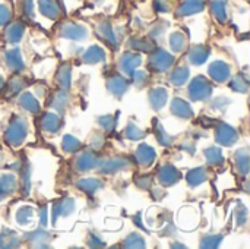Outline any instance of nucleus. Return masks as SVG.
<instances>
[{
	"instance_id": "37",
	"label": "nucleus",
	"mask_w": 250,
	"mask_h": 249,
	"mask_svg": "<svg viewBox=\"0 0 250 249\" xmlns=\"http://www.w3.org/2000/svg\"><path fill=\"white\" fill-rule=\"evenodd\" d=\"M204 156L207 158V163L209 166H220L224 163V156H223V151L221 148L218 147H208L205 151H204Z\"/></svg>"
},
{
	"instance_id": "35",
	"label": "nucleus",
	"mask_w": 250,
	"mask_h": 249,
	"mask_svg": "<svg viewBox=\"0 0 250 249\" xmlns=\"http://www.w3.org/2000/svg\"><path fill=\"white\" fill-rule=\"evenodd\" d=\"M34 208L31 205H22L16 210L15 213V220L19 226H26L32 222L34 219Z\"/></svg>"
},
{
	"instance_id": "45",
	"label": "nucleus",
	"mask_w": 250,
	"mask_h": 249,
	"mask_svg": "<svg viewBox=\"0 0 250 249\" xmlns=\"http://www.w3.org/2000/svg\"><path fill=\"white\" fill-rule=\"evenodd\" d=\"M97 122H98V125H100L105 132H113V131H114V128H116V123H117L116 117H114V116H111V114L100 116V117L97 119Z\"/></svg>"
},
{
	"instance_id": "44",
	"label": "nucleus",
	"mask_w": 250,
	"mask_h": 249,
	"mask_svg": "<svg viewBox=\"0 0 250 249\" xmlns=\"http://www.w3.org/2000/svg\"><path fill=\"white\" fill-rule=\"evenodd\" d=\"M223 242V235H207L201 241V248L214 249L218 248Z\"/></svg>"
},
{
	"instance_id": "9",
	"label": "nucleus",
	"mask_w": 250,
	"mask_h": 249,
	"mask_svg": "<svg viewBox=\"0 0 250 249\" xmlns=\"http://www.w3.org/2000/svg\"><path fill=\"white\" fill-rule=\"evenodd\" d=\"M158 183L163 186H173L182 179V173L173 164H164L158 170Z\"/></svg>"
},
{
	"instance_id": "33",
	"label": "nucleus",
	"mask_w": 250,
	"mask_h": 249,
	"mask_svg": "<svg viewBox=\"0 0 250 249\" xmlns=\"http://www.w3.org/2000/svg\"><path fill=\"white\" fill-rule=\"evenodd\" d=\"M57 82H59L62 90L67 91L70 88V85H72V68H70V65L64 63L60 66V69L57 72Z\"/></svg>"
},
{
	"instance_id": "39",
	"label": "nucleus",
	"mask_w": 250,
	"mask_h": 249,
	"mask_svg": "<svg viewBox=\"0 0 250 249\" xmlns=\"http://www.w3.org/2000/svg\"><path fill=\"white\" fill-rule=\"evenodd\" d=\"M81 147H82L81 141H79L76 136H73V135H69V134H67V135H64L63 139H62V148H63L66 153H69V154H73V153L79 151Z\"/></svg>"
},
{
	"instance_id": "52",
	"label": "nucleus",
	"mask_w": 250,
	"mask_h": 249,
	"mask_svg": "<svg viewBox=\"0 0 250 249\" xmlns=\"http://www.w3.org/2000/svg\"><path fill=\"white\" fill-rule=\"evenodd\" d=\"M12 18V10L6 4H0V26H4L6 23L10 22Z\"/></svg>"
},
{
	"instance_id": "47",
	"label": "nucleus",
	"mask_w": 250,
	"mask_h": 249,
	"mask_svg": "<svg viewBox=\"0 0 250 249\" xmlns=\"http://www.w3.org/2000/svg\"><path fill=\"white\" fill-rule=\"evenodd\" d=\"M132 81H133V85L136 88L144 87L146 84V81H148V72H145V70H135L132 73Z\"/></svg>"
},
{
	"instance_id": "41",
	"label": "nucleus",
	"mask_w": 250,
	"mask_h": 249,
	"mask_svg": "<svg viewBox=\"0 0 250 249\" xmlns=\"http://www.w3.org/2000/svg\"><path fill=\"white\" fill-rule=\"evenodd\" d=\"M145 247H146L145 239H144L139 233H136V232H133V233L127 235V236H126V239L123 241V248L142 249V248H145Z\"/></svg>"
},
{
	"instance_id": "42",
	"label": "nucleus",
	"mask_w": 250,
	"mask_h": 249,
	"mask_svg": "<svg viewBox=\"0 0 250 249\" xmlns=\"http://www.w3.org/2000/svg\"><path fill=\"white\" fill-rule=\"evenodd\" d=\"M230 88L236 92H242L246 94L249 90V79L245 75H237L230 81Z\"/></svg>"
},
{
	"instance_id": "30",
	"label": "nucleus",
	"mask_w": 250,
	"mask_h": 249,
	"mask_svg": "<svg viewBox=\"0 0 250 249\" xmlns=\"http://www.w3.org/2000/svg\"><path fill=\"white\" fill-rule=\"evenodd\" d=\"M69 104V94L66 90H60L53 94V98L50 101V107L54 109L57 113H63Z\"/></svg>"
},
{
	"instance_id": "18",
	"label": "nucleus",
	"mask_w": 250,
	"mask_h": 249,
	"mask_svg": "<svg viewBox=\"0 0 250 249\" xmlns=\"http://www.w3.org/2000/svg\"><path fill=\"white\" fill-rule=\"evenodd\" d=\"M38 9H40L41 15H44L45 18L53 19V21L59 19L62 15L60 4L56 0H38Z\"/></svg>"
},
{
	"instance_id": "59",
	"label": "nucleus",
	"mask_w": 250,
	"mask_h": 249,
	"mask_svg": "<svg viewBox=\"0 0 250 249\" xmlns=\"http://www.w3.org/2000/svg\"><path fill=\"white\" fill-rule=\"evenodd\" d=\"M171 248H186L183 244H171Z\"/></svg>"
},
{
	"instance_id": "6",
	"label": "nucleus",
	"mask_w": 250,
	"mask_h": 249,
	"mask_svg": "<svg viewBox=\"0 0 250 249\" xmlns=\"http://www.w3.org/2000/svg\"><path fill=\"white\" fill-rule=\"evenodd\" d=\"M215 141L223 147H233L239 141V134L231 125L220 123L215 128Z\"/></svg>"
},
{
	"instance_id": "38",
	"label": "nucleus",
	"mask_w": 250,
	"mask_h": 249,
	"mask_svg": "<svg viewBox=\"0 0 250 249\" xmlns=\"http://www.w3.org/2000/svg\"><path fill=\"white\" fill-rule=\"evenodd\" d=\"M170 48L174 53H182L186 48V37L183 32L176 31L170 35Z\"/></svg>"
},
{
	"instance_id": "49",
	"label": "nucleus",
	"mask_w": 250,
	"mask_h": 249,
	"mask_svg": "<svg viewBox=\"0 0 250 249\" xmlns=\"http://www.w3.org/2000/svg\"><path fill=\"white\" fill-rule=\"evenodd\" d=\"M168 26H170V23H168V22L161 21V22H158V23L151 29L149 35H151L152 38H160L161 35H164V32L167 31V28H168Z\"/></svg>"
},
{
	"instance_id": "19",
	"label": "nucleus",
	"mask_w": 250,
	"mask_h": 249,
	"mask_svg": "<svg viewBox=\"0 0 250 249\" xmlns=\"http://www.w3.org/2000/svg\"><path fill=\"white\" fill-rule=\"evenodd\" d=\"M107 90H108L114 97L120 98V97L125 95L126 91L129 90V82H127L126 78L116 75V76H111V78L107 81Z\"/></svg>"
},
{
	"instance_id": "17",
	"label": "nucleus",
	"mask_w": 250,
	"mask_h": 249,
	"mask_svg": "<svg viewBox=\"0 0 250 249\" xmlns=\"http://www.w3.org/2000/svg\"><path fill=\"white\" fill-rule=\"evenodd\" d=\"M40 125H41V129L44 132H48V134H57L62 128V119H60V114L57 113H44L41 116V120H40Z\"/></svg>"
},
{
	"instance_id": "11",
	"label": "nucleus",
	"mask_w": 250,
	"mask_h": 249,
	"mask_svg": "<svg viewBox=\"0 0 250 249\" xmlns=\"http://www.w3.org/2000/svg\"><path fill=\"white\" fill-rule=\"evenodd\" d=\"M142 63V56L139 53H125L120 60H119V68L123 70V73L132 76V73L141 66Z\"/></svg>"
},
{
	"instance_id": "3",
	"label": "nucleus",
	"mask_w": 250,
	"mask_h": 249,
	"mask_svg": "<svg viewBox=\"0 0 250 249\" xmlns=\"http://www.w3.org/2000/svg\"><path fill=\"white\" fill-rule=\"evenodd\" d=\"M176 62V57L173 54H170L168 51L163 50V48H154L152 54L148 59V65L152 70L155 72H166Z\"/></svg>"
},
{
	"instance_id": "10",
	"label": "nucleus",
	"mask_w": 250,
	"mask_h": 249,
	"mask_svg": "<svg viewBox=\"0 0 250 249\" xmlns=\"http://www.w3.org/2000/svg\"><path fill=\"white\" fill-rule=\"evenodd\" d=\"M155 158H157V151L151 145H148V144H141L136 148V151H135V160L142 167L152 166Z\"/></svg>"
},
{
	"instance_id": "36",
	"label": "nucleus",
	"mask_w": 250,
	"mask_h": 249,
	"mask_svg": "<svg viewBox=\"0 0 250 249\" xmlns=\"http://www.w3.org/2000/svg\"><path fill=\"white\" fill-rule=\"evenodd\" d=\"M211 12L220 23L227 22V3H226V0H212L211 1Z\"/></svg>"
},
{
	"instance_id": "16",
	"label": "nucleus",
	"mask_w": 250,
	"mask_h": 249,
	"mask_svg": "<svg viewBox=\"0 0 250 249\" xmlns=\"http://www.w3.org/2000/svg\"><path fill=\"white\" fill-rule=\"evenodd\" d=\"M170 110H171V113H173L174 116H177V117H180V119H183V120H189V119L193 117V109H192V106H190L186 100L179 98V97H176V98L171 101Z\"/></svg>"
},
{
	"instance_id": "20",
	"label": "nucleus",
	"mask_w": 250,
	"mask_h": 249,
	"mask_svg": "<svg viewBox=\"0 0 250 249\" xmlns=\"http://www.w3.org/2000/svg\"><path fill=\"white\" fill-rule=\"evenodd\" d=\"M209 54H211V51H209V48H208L207 45L198 44V45L190 47L189 54H188V59H189V62H190L192 65L201 66V65H204V63L208 60Z\"/></svg>"
},
{
	"instance_id": "22",
	"label": "nucleus",
	"mask_w": 250,
	"mask_h": 249,
	"mask_svg": "<svg viewBox=\"0 0 250 249\" xmlns=\"http://www.w3.org/2000/svg\"><path fill=\"white\" fill-rule=\"evenodd\" d=\"M83 63L86 65H98V63H103L105 60V51L103 47L100 45H91L85 53H83V57H82Z\"/></svg>"
},
{
	"instance_id": "8",
	"label": "nucleus",
	"mask_w": 250,
	"mask_h": 249,
	"mask_svg": "<svg viewBox=\"0 0 250 249\" xmlns=\"http://www.w3.org/2000/svg\"><path fill=\"white\" fill-rule=\"evenodd\" d=\"M208 73L212 78V81L223 84L227 82L231 78V68L229 63L223 62V60H215L209 65L208 68Z\"/></svg>"
},
{
	"instance_id": "24",
	"label": "nucleus",
	"mask_w": 250,
	"mask_h": 249,
	"mask_svg": "<svg viewBox=\"0 0 250 249\" xmlns=\"http://www.w3.org/2000/svg\"><path fill=\"white\" fill-rule=\"evenodd\" d=\"M186 181H188L190 188H196V186H199V185H202L204 182L208 181V172H207V169L204 166L195 167V169L188 172Z\"/></svg>"
},
{
	"instance_id": "51",
	"label": "nucleus",
	"mask_w": 250,
	"mask_h": 249,
	"mask_svg": "<svg viewBox=\"0 0 250 249\" xmlns=\"http://www.w3.org/2000/svg\"><path fill=\"white\" fill-rule=\"evenodd\" d=\"M236 220H237V225L239 226H245L246 222H248V208L243 205V204H239L237 208H236Z\"/></svg>"
},
{
	"instance_id": "29",
	"label": "nucleus",
	"mask_w": 250,
	"mask_h": 249,
	"mask_svg": "<svg viewBox=\"0 0 250 249\" xmlns=\"http://www.w3.org/2000/svg\"><path fill=\"white\" fill-rule=\"evenodd\" d=\"M76 186L82 192H85L88 195H94L103 188V182L100 179H95V178H83V179L76 182Z\"/></svg>"
},
{
	"instance_id": "28",
	"label": "nucleus",
	"mask_w": 250,
	"mask_h": 249,
	"mask_svg": "<svg viewBox=\"0 0 250 249\" xmlns=\"http://www.w3.org/2000/svg\"><path fill=\"white\" fill-rule=\"evenodd\" d=\"M18 189V181L15 178V175L12 173H6L0 176V194L4 197L13 195Z\"/></svg>"
},
{
	"instance_id": "5",
	"label": "nucleus",
	"mask_w": 250,
	"mask_h": 249,
	"mask_svg": "<svg viewBox=\"0 0 250 249\" xmlns=\"http://www.w3.org/2000/svg\"><path fill=\"white\" fill-rule=\"evenodd\" d=\"M88 35H89L88 28L82 23L66 22L60 26V37L72 41H83L85 38H88Z\"/></svg>"
},
{
	"instance_id": "4",
	"label": "nucleus",
	"mask_w": 250,
	"mask_h": 249,
	"mask_svg": "<svg viewBox=\"0 0 250 249\" xmlns=\"http://www.w3.org/2000/svg\"><path fill=\"white\" fill-rule=\"evenodd\" d=\"M129 166H130V163L125 157H110V158L98 160L97 169H98V172H101L104 175H113V173L129 169Z\"/></svg>"
},
{
	"instance_id": "21",
	"label": "nucleus",
	"mask_w": 250,
	"mask_h": 249,
	"mask_svg": "<svg viewBox=\"0 0 250 249\" xmlns=\"http://www.w3.org/2000/svg\"><path fill=\"white\" fill-rule=\"evenodd\" d=\"M4 60H6V65L10 70L13 72H21L23 70L25 65H23V59H22V54H21V50L18 47L6 51L4 54Z\"/></svg>"
},
{
	"instance_id": "15",
	"label": "nucleus",
	"mask_w": 250,
	"mask_h": 249,
	"mask_svg": "<svg viewBox=\"0 0 250 249\" xmlns=\"http://www.w3.org/2000/svg\"><path fill=\"white\" fill-rule=\"evenodd\" d=\"M25 241L29 244L31 248H50V233L44 229L32 230L25 235Z\"/></svg>"
},
{
	"instance_id": "2",
	"label": "nucleus",
	"mask_w": 250,
	"mask_h": 249,
	"mask_svg": "<svg viewBox=\"0 0 250 249\" xmlns=\"http://www.w3.org/2000/svg\"><path fill=\"white\" fill-rule=\"evenodd\" d=\"M212 94V85L211 82L199 75L196 78H193L189 84V97L192 98V101H207Z\"/></svg>"
},
{
	"instance_id": "7",
	"label": "nucleus",
	"mask_w": 250,
	"mask_h": 249,
	"mask_svg": "<svg viewBox=\"0 0 250 249\" xmlns=\"http://www.w3.org/2000/svg\"><path fill=\"white\" fill-rule=\"evenodd\" d=\"M98 164V157L92 150H83L79 153V156L75 160V169L79 173H86L94 169H97Z\"/></svg>"
},
{
	"instance_id": "48",
	"label": "nucleus",
	"mask_w": 250,
	"mask_h": 249,
	"mask_svg": "<svg viewBox=\"0 0 250 249\" xmlns=\"http://www.w3.org/2000/svg\"><path fill=\"white\" fill-rule=\"evenodd\" d=\"M31 189V172L29 167H23L22 169V191L23 195H28Z\"/></svg>"
},
{
	"instance_id": "56",
	"label": "nucleus",
	"mask_w": 250,
	"mask_h": 249,
	"mask_svg": "<svg viewBox=\"0 0 250 249\" xmlns=\"http://www.w3.org/2000/svg\"><path fill=\"white\" fill-rule=\"evenodd\" d=\"M155 9L158 12H170V4L166 0H155Z\"/></svg>"
},
{
	"instance_id": "12",
	"label": "nucleus",
	"mask_w": 250,
	"mask_h": 249,
	"mask_svg": "<svg viewBox=\"0 0 250 249\" xmlns=\"http://www.w3.org/2000/svg\"><path fill=\"white\" fill-rule=\"evenodd\" d=\"M75 207H76V204H75V200L73 198H63V200L57 201L53 205V208H51V211H53V216H51L53 223H56V220L60 219V217H69V216H72L73 211H75Z\"/></svg>"
},
{
	"instance_id": "13",
	"label": "nucleus",
	"mask_w": 250,
	"mask_h": 249,
	"mask_svg": "<svg viewBox=\"0 0 250 249\" xmlns=\"http://www.w3.org/2000/svg\"><path fill=\"white\" fill-rule=\"evenodd\" d=\"M97 35L100 37L101 41L108 44L111 48H117V37L116 32L113 31V26L108 21H103L97 25Z\"/></svg>"
},
{
	"instance_id": "14",
	"label": "nucleus",
	"mask_w": 250,
	"mask_h": 249,
	"mask_svg": "<svg viewBox=\"0 0 250 249\" xmlns=\"http://www.w3.org/2000/svg\"><path fill=\"white\" fill-rule=\"evenodd\" d=\"M148 100H149L151 107L155 112H158V110L164 109L166 104L168 103V91L164 87H155L149 91Z\"/></svg>"
},
{
	"instance_id": "61",
	"label": "nucleus",
	"mask_w": 250,
	"mask_h": 249,
	"mask_svg": "<svg viewBox=\"0 0 250 249\" xmlns=\"http://www.w3.org/2000/svg\"><path fill=\"white\" fill-rule=\"evenodd\" d=\"M3 200H4V195H1V194H0V201H3Z\"/></svg>"
},
{
	"instance_id": "40",
	"label": "nucleus",
	"mask_w": 250,
	"mask_h": 249,
	"mask_svg": "<svg viewBox=\"0 0 250 249\" xmlns=\"http://www.w3.org/2000/svg\"><path fill=\"white\" fill-rule=\"evenodd\" d=\"M145 135H146V132H145L142 128H139L135 122H129L127 126L125 128V136H126L127 139L139 141V139L145 138Z\"/></svg>"
},
{
	"instance_id": "31",
	"label": "nucleus",
	"mask_w": 250,
	"mask_h": 249,
	"mask_svg": "<svg viewBox=\"0 0 250 249\" xmlns=\"http://www.w3.org/2000/svg\"><path fill=\"white\" fill-rule=\"evenodd\" d=\"M249 150L248 148H240L234 154L236 167L242 176H246L249 173Z\"/></svg>"
},
{
	"instance_id": "1",
	"label": "nucleus",
	"mask_w": 250,
	"mask_h": 249,
	"mask_svg": "<svg viewBox=\"0 0 250 249\" xmlns=\"http://www.w3.org/2000/svg\"><path fill=\"white\" fill-rule=\"evenodd\" d=\"M28 131H29L28 122L21 116H15L9 122V126L4 132V139L9 145H12L15 148L21 147L23 144V141L26 139Z\"/></svg>"
},
{
	"instance_id": "55",
	"label": "nucleus",
	"mask_w": 250,
	"mask_h": 249,
	"mask_svg": "<svg viewBox=\"0 0 250 249\" xmlns=\"http://www.w3.org/2000/svg\"><path fill=\"white\" fill-rule=\"evenodd\" d=\"M38 217H40L41 226H42V227L47 226V223H48V208H47V207H41L40 211H38Z\"/></svg>"
},
{
	"instance_id": "57",
	"label": "nucleus",
	"mask_w": 250,
	"mask_h": 249,
	"mask_svg": "<svg viewBox=\"0 0 250 249\" xmlns=\"http://www.w3.org/2000/svg\"><path fill=\"white\" fill-rule=\"evenodd\" d=\"M22 9H23L25 15L32 18V15H34V12H32V0H23L22 1Z\"/></svg>"
},
{
	"instance_id": "60",
	"label": "nucleus",
	"mask_w": 250,
	"mask_h": 249,
	"mask_svg": "<svg viewBox=\"0 0 250 249\" xmlns=\"http://www.w3.org/2000/svg\"><path fill=\"white\" fill-rule=\"evenodd\" d=\"M3 82H4V81H3V78H1V76H0V88H1V87H3Z\"/></svg>"
},
{
	"instance_id": "32",
	"label": "nucleus",
	"mask_w": 250,
	"mask_h": 249,
	"mask_svg": "<svg viewBox=\"0 0 250 249\" xmlns=\"http://www.w3.org/2000/svg\"><path fill=\"white\" fill-rule=\"evenodd\" d=\"M190 78V70L188 66H179L170 73V82L176 87H183Z\"/></svg>"
},
{
	"instance_id": "43",
	"label": "nucleus",
	"mask_w": 250,
	"mask_h": 249,
	"mask_svg": "<svg viewBox=\"0 0 250 249\" xmlns=\"http://www.w3.org/2000/svg\"><path fill=\"white\" fill-rule=\"evenodd\" d=\"M130 47L135 48L139 53H149V51H152L155 48V45L151 41L145 40V38H132L130 40Z\"/></svg>"
},
{
	"instance_id": "34",
	"label": "nucleus",
	"mask_w": 250,
	"mask_h": 249,
	"mask_svg": "<svg viewBox=\"0 0 250 249\" xmlns=\"http://www.w3.org/2000/svg\"><path fill=\"white\" fill-rule=\"evenodd\" d=\"M154 131H155L157 141H158L163 147H171V145H173L174 136L168 135V132L164 129V126L161 125L160 120H154Z\"/></svg>"
},
{
	"instance_id": "23",
	"label": "nucleus",
	"mask_w": 250,
	"mask_h": 249,
	"mask_svg": "<svg viewBox=\"0 0 250 249\" xmlns=\"http://www.w3.org/2000/svg\"><path fill=\"white\" fill-rule=\"evenodd\" d=\"M19 106L25 112H28L31 114H38L40 110H41V104H40L38 98H35L31 92L21 94V97H19Z\"/></svg>"
},
{
	"instance_id": "26",
	"label": "nucleus",
	"mask_w": 250,
	"mask_h": 249,
	"mask_svg": "<svg viewBox=\"0 0 250 249\" xmlns=\"http://www.w3.org/2000/svg\"><path fill=\"white\" fill-rule=\"evenodd\" d=\"M19 235L12 229H3L0 232V248H19L21 247Z\"/></svg>"
},
{
	"instance_id": "46",
	"label": "nucleus",
	"mask_w": 250,
	"mask_h": 249,
	"mask_svg": "<svg viewBox=\"0 0 250 249\" xmlns=\"http://www.w3.org/2000/svg\"><path fill=\"white\" fill-rule=\"evenodd\" d=\"M86 245L89 248H104L105 247L103 238L98 233H95V232H89V235L86 238Z\"/></svg>"
},
{
	"instance_id": "54",
	"label": "nucleus",
	"mask_w": 250,
	"mask_h": 249,
	"mask_svg": "<svg viewBox=\"0 0 250 249\" xmlns=\"http://www.w3.org/2000/svg\"><path fill=\"white\" fill-rule=\"evenodd\" d=\"M103 145H104V138H103L101 135L94 134V135L91 136V147H92L94 150H100Z\"/></svg>"
},
{
	"instance_id": "27",
	"label": "nucleus",
	"mask_w": 250,
	"mask_h": 249,
	"mask_svg": "<svg viewBox=\"0 0 250 249\" xmlns=\"http://www.w3.org/2000/svg\"><path fill=\"white\" fill-rule=\"evenodd\" d=\"M205 7V1L204 0H185L182 3V6L177 10L179 16H188V15H195L202 12Z\"/></svg>"
},
{
	"instance_id": "58",
	"label": "nucleus",
	"mask_w": 250,
	"mask_h": 249,
	"mask_svg": "<svg viewBox=\"0 0 250 249\" xmlns=\"http://www.w3.org/2000/svg\"><path fill=\"white\" fill-rule=\"evenodd\" d=\"M182 150H186L188 153H190V154H195V145L193 144H183L182 145Z\"/></svg>"
},
{
	"instance_id": "25",
	"label": "nucleus",
	"mask_w": 250,
	"mask_h": 249,
	"mask_svg": "<svg viewBox=\"0 0 250 249\" xmlns=\"http://www.w3.org/2000/svg\"><path fill=\"white\" fill-rule=\"evenodd\" d=\"M23 32H25V25H23L21 21H16V22L10 23V25L6 28L4 37H6L7 43H10V44H18V43L22 40Z\"/></svg>"
},
{
	"instance_id": "50",
	"label": "nucleus",
	"mask_w": 250,
	"mask_h": 249,
	"mask_svg": "<svg viewBox=\"0 0 250 249\" xmlns=\"http://www.w3.org/2000/svg\"><path fill=\"white\" fill-rule=\"evenodd\" d=\"M25 79H22L21 76H15V78H12L10 79V82H9V90H10V92L12 94H18L21 90H23V87H25Z\"/></svg>"
},
{
	"instance_id": "53",
	"label": "nucleus",
	"mask_w": 250,
	"mask_h": 249,
	"mask_svg": "<svg viewBox=\"0 0 250 249\" xmlns=\"http://www.w3.org/2000/svg\"><path fill=\"white\" fill-rule=\"evenodd\" d=\"M136 185H138L141 189H145V191H148V189L152 186V178H151L149 175H146V176H142V178H138V179H136Z\"/></svg>"
}]
</instances>
